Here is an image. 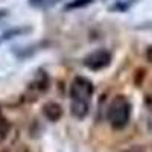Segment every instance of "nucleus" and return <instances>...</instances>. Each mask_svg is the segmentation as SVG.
<instances>
[{
    "label": "nucleus",
    "mask_w": 152,
    "mask_h": 152,
    "mask_svg": "<svg viewBox=\"0 0 152 152\" xmlns=\"http://www.w3.org/2000/svg\"><path fill=\"white\" fill-rule=\"evenodd\" d=\"M131 102L126 96L123 94H119L116 96L108 105V110H107V119L111 125L113 129H123L126 125L129 123V119H131Z\"/></svg>",
    "instance_id": "obj_1"
},
{
    "label": "nucleus",
    "mask_w": 152,
    "mask_h": 152,
    "mask_svg": "<svg viewBox=\"0 0 152 152\" xmlns=\"http://www.w3.org/2000/svg\"><path fill=\"white\" fill-rule=\"evenodd\" d=\"M94 93V85L90 79L84 76H76L70 84V99L72 100H84L90 102V99Z\"/></svg>",
    "instance_id": "obj_2"
},
{
    "label": "nucleus",
    "mask_w": 152,
    "mask_h": 152,
    "mask_svg": "<svg viewBox=\"0 0 152 152\" xmlns=\"http://www.w3.org/2000/svg\"><path fill=\"white\" fill-rule=\"evenodd\" d=\"M111 59H113V55L108 52L107 49H97L94 52L88 53L85 58H84V66L91 70V72H99V70H104L107 69L110 64H111Z\"/></svg>",
    "instance_id": "obj_3"
},
{
    "label": "nucleus",
    "mask_w": 152,
    "mask_h": 152,
    "mask_svg": "<svg viewBox=\"0 0 152 152\" xmlns=\"http://www.w3.org/2000/svg\"><path fill=\"white\" fill-rule=\"evenodd\" d=\"M43 114L50 122H58L62 117V107L56 102H47L43 105Z\"/></svg>",
    "instance_id": "obj_4"
},
{
    "label": "nucleus",
    "mask_w": 152,
    "mask_h": 152,
    "mask_svg": "<svg viewBox=\"0 0 152 152\" xmlns=\"http://www.w3.org/2000/svg\"><path fill=\"white\" fill-rule=\"evenodd\" d=\"M72 116L78 120H82L88 116L90 113V102H84V100H72L70 105Z\"/></svg>",
    "instance_id": "obj_5"
},
{
    "label": "nucleus",
    "mask_w": 152,
    "mask_h": 152,
    "mask_svg": "<svg viewBox=\"0 0 152 152\" xmlns=\"http://www.w3.org/2000/svg\"><path fill=\"white\" fill-rule=\"evenodd\" d=\"M31 31H32V28H31V26H26V28H12V29L6 31V32L2 35V38H0V43H2V41H6V40H9V38H14V37H17V35L29 34Z\"/></svg>",
    "instance_id": "obj_6"
},
{
    "label": "nucleus",
    "mask_w": 152,
    "mask_h": 152,
    "mask_svg": "<svg viewBox=\"0 0 152 152\" xmlns=\"http://www.w3.org/2000/svg\"><path fill=\"white\" fill-rule=\"evenodd\" d=\"M94 0H70V2L64 6V11H75V9H81L88 5H91Z\"/></svg>",
    "instance_id": "obj_7"
},
{
    "label": "nucleus",
    "mask_w": 152,
    "mask_h": 152,
    "mask_svg": "<svg viewBox=\"0 0 152 152\" xmlns=\"http://www.w3.org/2000/svg\"><path fill=\"white\" fill-rule=\"evenodd\" d=\"M34 87L38 88L40 91H46L47 88H49V76H47L44 72H41L40 75L37 76V79H35V82H34Z\"/></svg>",
    "instance_id": "obj_8"
},
{
    "label": "nucleus",
    "mask_w": 152,
    "mask_h": 152,
    "mask_svg": "<svg viewBox=\"0 0 152 152\" xmlns=\"http://www.w3.org/2000/svg\"><path fill=\"white\" fill-rule=\"evenodd\" d=\"M9 128H11V125H9L3 117H0V143H2V142L5 140V138H6Z\"/></svg>",
    "instance_id": "obj_9"
},
{
    "label": "nucleus",
    "mask_w": 152,
    "mask_h": 152,
    "mask_svg": "<svg viewBox=\"0 0 152 152\" xmlns=\"http://www.w3.org/2000/svg\"><path fill=\"white\" fill-rule=\"evenodd\" d=\"M145 76H146L145 69H138V70L135 72V75H134V82H135L137 87L142 85V82H143V79H145Z\"/></svg>",
    "instance_id": "obj_10"
},
{
    "label": "nucleus",
    "mask_w": 152,
    "mask_h": 152,
    "mask_svg": "<svg viewBox=\"0 0 152 152\" xmlns=\"http://www.w3.org/2000/svg\"><path fill=\"white\" fill-rule=\"evenodd\" d=\"M145 105H146V108L152 113V93H149V94L145 96Z\"/></svg>",
    "instance_id": "obj_11"
},
{
    "label": "nucleus",
    "mask_w": 152,
    "mask_h": 152,
    "mask_svg": "<svg viewBox=\"0 0 152 152\" xmlns=\"http://www.w3.org/2000/svg\"><path fill=\"white\" fill-rule=\"evenodd\" d=\"M146 59L151 62V64H152V46H148V49H146Z\"/></svg>",
    "instance_id": "obj_12"
},
{
    "label": "nucleus",
    "mask_w": 152,
    "mask_h": 152,
    "mask_svg": "<svg viewBox=\"0 0 152 152\" xmlns=\"http://www.w3.org/2000/svg\"><path fill=\"white\" fill-rule=\"evenodd\" d=\"M29 3L34 5V6H38V5H41V3H46V0H29Z\"/></svg>",
    "instance_id": "obj_13"
},
{
    "label": "nucleus",
    "mask_w": 152,
    "mask_h": 152,
    "mask_svg": "<svg viewBox=\"0 0 152 152\" xmlns=\"http://www.w3.org/2000/svg\"><path fill=\"white\" fill-rule=\"evenodd\" d=\"M6 14H8V9H0V18L6 17Z\"/></svg>",
    "instance_id": "obj_14"
}]
</instances>
